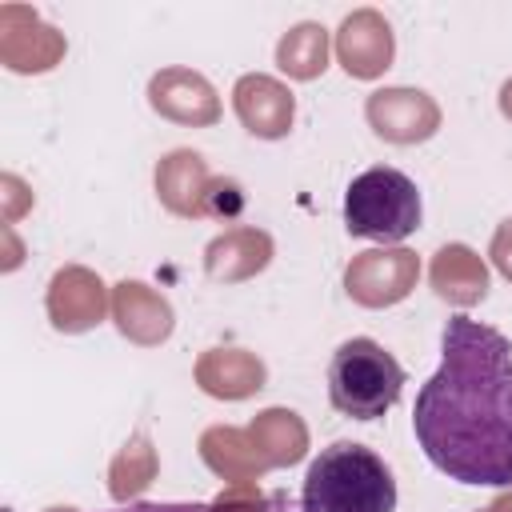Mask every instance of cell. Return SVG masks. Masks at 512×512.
<instances>
[{"instance_id":"cell-1","label":"cell","mask_w":512,"mask_h":512,"mask_svg":"<svg viewBox=\"0 0 512 512\" xmlns=\"http://www.w3.org/2000/svg\"><path fill=\"white\" fill-rule=\"evenodd\" d=\"M444 360L420 388L412 432L456 484L512 488V344L504 332L452 316Z\"/></svg>"},{"instance_id":"cell-2","label":"cell","mask_w":512,"mask_h":512,"mask_svg":"<svg viewBox=\"0 0 512 512\" xmlns=\"http://www.w3.org/2000/svg\"><path fill=\"white\" fill-rule=\"evenodd\" d=\"M300 512H396L392 468L368 444L336 440L308 464Z\"/></svg>"},{"instance_id":"cell-3","label":"cell","mask_w":512,"mask_h":512,"mask_svg":"<svg viewBox=\"0 0 512 512\" xmlns=\"http://www.w3.org/2000/svg\"><path fill=\"white\" fill-rule=\"evenodd\" d=\"M400 388H404V368L384 344L368 336H352L332 352L328 400L340 416L376 420L400 400Z\"/></svg>"},{"instance_id":"cell-4","label":"cell","mask_w":512,"mask_h":512,"mask_svg":"<svg viewBox=\"0 0 512 512\" xmlns=\"http://www.w3.org/2000/svg\"><path fill=\"white\" fill-rule=\"evenodd\" d=\"M420 192L400 168H368L344 192V224L352 236L396 244L420 228Z\"/></svg>"},{"instance_id":"cell-5","label":"cell","mask_w":512,"mask_h":512,"mask_svg":"<svg viewBox=\"0 0 512 512\" xmlns=\"http://www.w3.org/2000/svg\"><path fill=\"white\" fill-rule=\"evenodd\" d=\"M420 280V260L408 248H368L344 268V292L364 308L400 304Z\"/></svg>"},{"instance_id":"cell-6","label":"cell","mask_w":512,"mask_h":512,"mask_svg":"<svg viewBox=\"0 0 512 512\" xmlns=\"http://www.w3.org/2000/svg\"><path fill=\"white\" fill-rule=\"evenodd\" d=\"M364 116L388 144H424L440 128V104L420 88H376L364 104Z\"/></svg>"},{"instance_id":"cell-7","label":"cell","mask_w":512,"mask_h":512,"mask_svg":"<svg viewBox=\"0 0 512 512\" xmlns=\"http://www.w3.org/2000/svg\"><path fill=\"white\" fill-rule=\"evenodd\" d=\"M108 284L84 268V264H64L52 272L48 280V296H44V308H48V320L56 332H88L104 320L108 312Z\"/></svg>"},{"instance_id":"cell-8","label":"cell","mask_w":512,"mask_h":512,"mask_svg":"<svg viewBox=\"0 0 512 512\" xmlns=\"http://www.w3.org/2000/svg\"><path fill=\"white\" fill-rule=\"evenodd\" d=\"M396 36L392 24L376 8H356L336 28V60L352 80H376L384 68H392Z\"/></svg>"},{"instance_id":"cell-9","label":"cell","mask_w":512,"mask_h":512,"mask_svg":"<svg viewBox=\"0 0 512 512\" xmlns=\"http://www.w3.org/2000/svg\"><path fill=\"white\" fill-rule=\"evenodd\" d=\"M148 104L172 124L188 128H212L220 120V96L216 88L192 72V68H160L148 80Z\"/></svg>"},{"instance_id":"cell-10","label":"cell","mask_w":512,"mask_h":512,"mask_svg":"<svg viewBox=\"0 0 512 512\" xmlns=\"http://www.w3.org/2000/svg\"><path fill=\"white\" fill-rule=\"evenodd\" d=\"M232 108H236V120L244 124V132L260 136V140L288 136V128L296 120V100H292L288 84H280L276 76H264V72H248L236 80Z\"/></svg>"},{"instance_id":"cell-11","label":"cell","mask_w":512,"mask_h":512,"mask_svg":"<svg viewBox=\"0 0 512 512\" xmlns=\"http://www.w3.org/2000/svg\"><path fill=\"white\" fill-rule=\"evenodd\" d=\"M112 320H116L120 336H128L140 348L164 344L176 328L172 304L156 288H148L144 280H120L112 288Z\"/></svg>"},{"instance_id":"cell-12","label":"cell","mask_w":512,"mask_h":512,"mask_svg":"<svg viewBox=\"0 0 512 512\" xmlns=\"http://www.w3.org/2000/svg\"><path fill=\"white\" fill-rule=\"evenodd\" d=\"M156 196L172 216L196 220L208 216V196H212V172L200 152L192 148H172L156 164Z\"/></svg>"},{"instance_id":"cell-13","label":"cell","mask_w":512,"mask_h":512,"mask_svg":"<svg viewBox=\"0 0 512 512\" xmlns=\"http://www.w3.org/2000/svg\"><path fill=\"white\" fill-rule=\"evenodd\" d=\"M272 252L276 248H272V236L264 228L240 224V228H228L216 240H208V248H204V272L216 284H240V280L260 276L272 264Z\"/></svg>"},{"instance_id":"cell-14","label":"cell","mask_w":512,"mask_h":512,"mask_svg":"<svg viewBox=\"0 0 512 512\" xmlns=\"http://www.w3.org/2000/svg\"><path fill=\"white\" fill-rule=\"evenodd\" d=\"M20 16H24V28H16L8 8H0V60L12 72H48V68H56V60L64 56V36L56 28H48L28 8H20Z\"/></svg>"},{"instance_id":"cell-15","label":"cell","mask_w":512,"mask_h":512,"mask_svg":"<svg viewBox=\"0 0 512 512\" xmlns=\"http://www.w3.org/2000/svg\"><path fill=\"white\" fill-rule=\"evenodd\" d=\"M268 380V368L248 348H208L196 360V384L216 400H244L260 392Z\"/></svg>"},{"instance_id":"cell-16","label":"cell","mask_w":512,"mask_h":512,"mask_svg":"<svg viewBox=\"0 0 512 512\" xmlns=\"http://www.w3.org/2000/svg\"><path fill=\"white\" fill-rule=\"evenodd\" d=\"M432 292L456 308H472L488 296V264L468 244H444L428 264Z\"/></svg>"},{"instance_id":"cell-17","label":"cell","mask_w":512,"mask_h":512,"mask_svg":"<svg viewBox=\"0 0 512 512\" xmlns=\"http://www.w3.org/2000/svg\"><path fill=\"white\" fill-rule=\"evenodd\" d=\"M248 440L264 468H288L308 452V428L292 408H264L248 428Z\"/></svg>"},{"instance_id":"cell-18","label":"cell","mask_w":512,"mask_h":512,"mask_svg":"<svg viewBox=\"0 0 512 512\" xmlns=\"http://www.w3.org/2000/svg\"><path fill=\"white\" fill-rule=\"evenodd\" d=\"M200 456L228 484H256L268 472L264 460L256 456L248 432L244 428H228V424H216V428H208L200 436Z\"/></svg>"},{"instance_id":"cell-19","label":"cell","mask_w":512,"mask_h":512,"mask_svg":"<svg viewBox=\"0 0 512 512\" xmlns=\"http://www.w3.org/2000/svg\"><path fill=\"white\" fill-rule=\"evenodd\" d=\"M276 64L292 80H316L328 68V28L316 20L292 24L276 44Z\"/></svg>"},{"instance_id":"cell-20","label":"cell","mask_w":512,"mask_h":512,"mask_svg":"<svg viewBox=\"0 0 512 512\" xmlns=\"http://www.w3.org/2000/svg\"><path fill=\"white\" fill-rule=\"evenodd\" d=\"M152 480H156V448H152L148 432L140 428V432L116 452V460H112V468H108V492L124 504V500L144 496Z\"/></svg>"},{"instance_id":"cell-21","label":"cell","mask_w":512,"mask_h":512,"mask_svg":"<svg viewBox=\"0 0 512 512\" xmlns=\"http://www.w3.org/2000/svg\"><path fill=\"white\" fill-rule=\"evenodd\" d=\"M212 512H264V496L256 492V484H232L212 504Z\"/></svg>"},{"instance_id":"cell-22","label":"cell","mask_w":512,"mask_h":512,"mask_svg":"<svg viewBox=\"0 0 512 512\" xmlns=\"http://www.w3.org/2000/svg\"><path fill=\"white\" fill-rule=\"evenodd\" d=\"M488 256H492V264H496V272L504 276V280H512V216L496 228V236H492V248H488Z\"/></svg>"},{"instance_id":"cell-23","label":"cell","mask_w":512,"mask_h":512,"mask_svg":"<svg viewBox=\"0 0 512 512\" xmlns=\"http://www.w3.org/2000/svg\"><path fill=\"white\" fill-rule=\"evenodd\" d=\"M500 112L512 120V80H504V84H500Z\"/></svg>"},{"instance_id":"cell-24","label":"cell","mask_w":512,"mask_h":512,"mask_svg":"<svg viewBox=\"0 0 512 512\" xmlns=\"http://www.w3.org/2000/svg\"><path fill=\"white\" fill-rule=\"evenodd\" d=\"M480 512H512V492H504V496H496L488 508H480Z\"/></svg>"}]
</instances>
